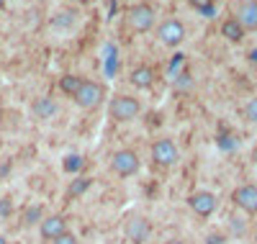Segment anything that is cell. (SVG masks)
<instances>
[{"label":"cell","mask_w":257,"mask_h":244,"mask_svg":"<svg viewBox=\"0 0 257 244\" xmlns=\"http://www.w3.org/2000/svg\"><path fill=\"white\" fill-rule=\"evenodd\" d=\"M108 113L113 121H134L142 113V103L134 95H113L108 103Z\"/></svg>","instance_id":"1"},{"label":"cell","mask_w":257,"mask_h":244,"mask_svg":"<svg viewBox=\"0 0 257 244\" xmlns=\"http://www.w3.org/2000/svg\"><path fill=\"white\" fill-rule=\"evenodd\" d=\"M126 21L137 34H147L155 26V8L147 6V3H137V6H132L126 11Z\"/></svg>","instance_id":"2"},{"label":"cell","mask_w":257,"mask_h":244,"mask_svg":"<svg viewBox=\"0 0 257 244\" xmlns=\"http://www.w3.org/2000/svg\"><path fill=\"white\" fill-rule=\"evenodd\" d=\"M157 41L162 44V47H170V49L180 47V44L185 41V26H183V21H178V18L162 21V24L157 26Z\"/></svg>","instance_id":"3"},{"label":"cell","mask_w":257,"mask_h":244,"mask_svg":"<svg viewBox=\"0 0 257 244\" xmlns=\"http://www.w3.org/2000/svg\"><path fill=\"white\" fill-rule=\"evenodd\" d=\"M142 162H139V154L134 149H118L113 157H111V170L118 177H134L139 172Z\"/></svg>","instance_id":"4"},{"label":"cell","mask_w":257,"mask_h":244,"mask_svg":"<svg viewBox=\"0 0 257 244\" xmlns=\"http://www.w3.org/2000/svg\"><path fill=\"white\" fill-rule=\"evenodd\" d=\"M103 100H105V87L100 82H93V80H85L82 87L77 90V95H75V103L80 108H85V110L98 108Z\"/></svg>","instance_id":"5"},{"label":"cell","mask_w":257,"mask_h":244,"mask_svg":"<svg viewBox=\"0 0 257 244\" xmlns=\"http://www.w3.org/2000/svg\"><path fill=\"white\" fill-rule=\"evenodd\" d=\"M152 160H155L157 167H173L180 160V149H178V144L173 139L162 137V139H157L152 144Z\"/></svg>","instance_id":"6"},{"label":"cell","mask_w":257,"mask_h":244,"mask_svg":"<svg viewBox=\"0 0 257 244\" xmlns=\"http://www.w3.org/2000/svg\"><path fill=\"white\" fill-rule=\"evenodd\" d=\"M188 206H190V211L196 213V216L208 218L213 211H216L219 198L213 195L211 190H196V193H190V195H188Z\"/></svg>","instance_id":"7"},{"label":"cell","mask_w":257,"mask_h":244,"mask_svg":"<svg viewBox=\"0 0 257 244\" xmlns=\"http://www.w3.org/2000/svg\"><path fill=\"white\" fill-rule=\"evenodd\" d=\"M231 201H234V206L237 208H242L244 213H249V216H254L257 213V185H239L237 190L231 193Z\"/></svg>","instance_id":"8"},{"label":"cell","mask_w":257,"mask_h":244,"mask_svg":"<svg viewBox=\"0 0 257 244\" xmlns=\"http://www.w3.org/2000/svg\"><path fill=\"white\" fill-rule=\"evenodd\" d=\"M62 234H67V218L54 213V216H47L44 221H41V239H59Z\"/></svg>","instance_id":"9"},{"label":"cell","mask_w":257,"mask_h":244,"mask_svg":"<svg viewBox=\"0 0 257 244\" xmlns=\"http://www.w3.org/2000/svg\"><path fill=\"white\" fill-rule=\"evenodd\" d=\"M149 234H152V226H149V221L142 218V216H134L126 224V236L132 244H144L149 239Z\"/></svg>","instance_id":"10"},{"label":"cell","mask_w":257,"mask_h":244,"mask_svg":"<svg viewBox=\"0 0 257 244\" xmlns=\"http://www.w3.org/2000/svg\"><path fill=\"white\" fill-rule=\"evenodd\" d=\"M239 21V26L249 34L257 31V0H244V3L237 8V16H234Z\"/></svg>","instance_id":"11"},{"label":"cell","mask_w":257,"mask_h":244,"mask_svg":"<svg viewBox=\"0 0 257 244\" xmlns=\"http://www.w3.org/2000/svg\"><path fill=\"white\" fill-rule=\"evenodd\" d=\"M128 82L134 87H139V90H147V87H152V82H155V70L149 67V64H139V67H134L132 75H128Z\"/></svg>","instance_id":"12"},{"label":"cell","mask_w":257,"mask_h":244,"mask_svg":"<svg viewBox=\"0 0 257 244\" xmlns=\"http://www.w3.org/2000/svg\"><path fill=\"white\" fill-rule=\"evenodd\" d=\"M221 36H224L229 44H242L244 36H247V31L239 26L237 18H226L224 24H221Z\"/></svg>","instance_id":"13"},{"label":"cell","mask_w":257,"mask_h":244,"mask_svg":"<svg viewBox=\"0 0 257 244\" xmlns=\"http://www.w3.org/2000/svg\"><path fill=\"white\" fill-rule=\"evenodd\" d=\"M31 110H34L36 118H52L57 113V103L52 98H36L34 105H31Z\"/></svg>","instance_id":"14"},{"label":"cell","mask_w":257,"mask_h":244,"mask_svg":"<svg viewBox=\"0 0 257 244\" xmlns=\"http://www.w3.org/2000/svg\"><path fill=\"white\" fill-rule=\"evenodd\" d=\"M82 77L80 75H62L59 77V90L64 93V95H70V98H75L77 95V90L82 87Z\"/></svg>","instance_id":"15"},{"label":"cell","mask_w":257,"mask_h":244,"mask_svg":"<svg viewBox=\"0 0 257 244\" xmlns=\"http://www.w3.org/2000/svg\"><path fill=\"white\" fill-rule=\"evenodd\" d=\"M90 185H93L90 177H77V180H70V185H67V198H80V195H85V193L90 190Z\"/></svg>","instance_id":"16"},{"label":"cell","mask_w":257,"mask_h":244,"mask_svg":"<svg viewBox=\"0 0 257 244\" xmlns=\"http://www.w3.org/2000/svg\"><path fill=\"white\" fill-rule=\"evenodd\" d=\"M39 221H44V208H41V206H26L24 208V224L26 226H36L39 224Z\"/></svg>","instance_id":"17"},{"label":"cell","mask_w":257,"mask_h":244,"mask_svg":"<svg viewBox=\"0 0 257 244\" xmlns=\"http://www.w3.org/2000/svg\"><path fill=\"white\" fill-rule=\"evenodd\" d=\"M82 165H85V160L80 157V154H67V157L62 160V170L70 172V175H77L82 170Z\"/></svg>","instance_id":"18"},{"label":"cell","mask_w":257,"mask_h":244,"mask_svg":"<svg viewBox=\"0 0 257 244\" xmlns=\"http://www.w3.org/2000/svg\"><path fill=\"white\" fill-rule=\"evenodd\" d=\"M188 3H190V8H196L206 18H213V11H216V3H213V0H188Z\"/></svg>","instance_id":"19"},{"label":"cell","mask_w":257,"mask_h":244,"mask_svg":"<svg viewBox=\"0 0 257 244\" xmlns=\"http://www.w3.org/2000/svg\"><path fill=\"white\" fill-rule=\"evenodd\" d=\"M72 24H75V13H72V11L57 13V18H54V26H57V29H62V26H64V29H70Z\"/></svg>","instance_id":"20"},{"label":"cell","mask_w":257,"mask_h":244,"mask_svg":"<svg viewBox=\"0 0 257 244\" xmlns=\"http://www.w3.org/2000/svg\"><path fill=\"white\" fill-rule=\"evenodd\" d=\"M244 116H247V121L249 124H257V95L247 103V108H244Z\"/></svg>","instance_id":"21"},{"label":"cell","mask_w":257,"mask_h":244,"mask_svg":"<svg viewBox=\"0 0 257 244\" xmlns=\"http://www.w3.org/2000/svg\"><path fill=\"white\" fill-rule=\"evenodd\" d=\"M52 244H80V241H77V236H75V234H70V231H67V234H62L59 239H54Z\"/></svg>","instance_id":"22"},{"label":"cell","mask_w":257,"mask_h":244,"mask_svg":"<svg viewBox=\"0 0 257 244\" xmlns=\"http://www.w3.org/2000/svg\"><path fill=\"white\" fill-rule=\"evenodd\" d=\"M13 211V203H11V198H0V216H8Z\"/></svg>","instance_id":"23"},{"label":"cell","mask_w":257,"mask_h":244,"mask_svg":"<svg viewBox=\"0 0 257 244\" xmlns=\"http://www.w3.org/2000/svg\"><path fill=\"white\" fill-rule=\"evenodd\" d=\"M221 241H224V236H221V234H211V236L206 239V244H221Z\"/></svg>","instance_id":"24"},{"label":"cell","mask_w":257,"mask_h":244,"mask_svg":"<svg viewBox=\"0 0 257 244\" xmlns=\"http://www.w3.org/2000/svg\"><path fill=\"white\" fill-rule=\"evenodd\" d=\"M165 244H185V241H183V239H167Z\"/></svg>","instance_id":"25"},{"label":"cell","mask_w":257,"mask_h":244,"mask_svg":"<svg viewBox=\"0 0 257 244\" xmlns=\"http://www.w3.org/2000/svg\"><path fill=\"white\" fill-rule=\"evenodd\" d=\"M249 59H252V62H257V49H254V52H249Z\"/></svg>","instance_id":"26"},{"label":"cell","mask_w":257,"mask_h":244,"mask_svg":"<svg viewBox=\"0 0 257 244\" xmlns=\"http://www.w3.org/2000/svg\"><path fill=\"white\" fill-rule=\"evenodd\" d=\"M0 244H8V239H6L3 234H0Z\"/></svg>","instance_id":"27"},{"label":"cell","mask_w":257,"mask_h":244,"mask_svg":"<svg viewBox=\"0 0 257 244\" xmlns=\"http://www.w3.org/2000/svg\"><path fill=\"white\" fill-rule=\"evenodd\" d=\"M6 8V0H0V11H3Z\"/></svg>","instance_id":"28"},{"label":"cell","mask_w":257,"mask_h":244,"mask_svg":"<svg viewBox=\"0 0 257 244\" xmlns=\"http://www.w3.org/2000/svg\"><path fill=\"white\" fill-rule=\"evenodd\" d=\"M77 3H90V0H77Z\"/></svg>","instance_id":"29"},{"label":"cell","mask_w":257,"mask_h":244,"mask_svg":"<svg viewBox=\"0 0 257 244\" xmlns=\"http://www.w3.org/2000/svg\"><path fill=\"white\" fill-rule=\"evenodd\" d=\"M254 157H257V152H254Z\"/></svg>","instance_id":"30"}]
</instances>
